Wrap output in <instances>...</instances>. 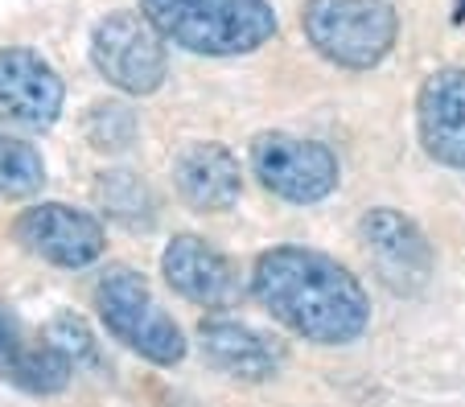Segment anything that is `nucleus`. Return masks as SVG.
<instances>
[{
  "label": "nucleus",
  "instance_id": "obj_1",
  "mask_svg": "<svg viewBox=\"0 0 465 407\" xmlns=\"http://www.w3.org/2000/svg\"><path fill=\"white\" fill-rule=\"evenodd\" d=\"M252 296L281 325L317 345H351L371 325V301L359 276L313 247L263 251L252 267Z\"/></svg>",
  "mask_w": 465,
  "mask_h": 407
},
{
  "label": "nucleus",
  "instance_id": "obj_2",
  "mask_svg": "<svg viewBox=\"0 0 465 407\" xmlns=\"http://www.w3.org/2000/svg\"><path fill=\"white\" fill-rule=\"evenodd\" d=\"M141 9L165 42L211 58L252 53L276 34L268 0H141Z\"/></svg>",
  "mask_w": 465,
  "mask_h": 407
},
{
  "label": "nucleus",
  "instance_id": "obj_3",
  "mask_svg": "<svg viewBox=\"0 0 465 407\" xmlns=\"http://www.w3.org/2000/svg\"><path fill=\"white\" fill-rule=\"evenodd\" d=\"M301 29L322 58L346 71H371L391 53L400 17L391 0H305Z\"/></svg>",
  "mask_w": 465,
  "mask_h": 407
},
{
  "label": "nucleus",
  "instance_id": "obj_4",
  "mask_svg": "<svg viewBox=\"0 0 465 407\" xmlns=\"http://www.w3.org/2000/svg\"><path fill=\"white\" fill-rule=\"evenodd\" d=\"M95 309L107 334L144 363L177 366L185 358V337L177 321L161 309L153 288L132 267H107L104 280L95 284Z\"/></svg>",
  "mask_w": 465,
  "mask_h": 407
},
{
  "label": "nucleus",
  "instance_id": "obj_5",
  "mask_svg": "<svg viewBox=\"0 0 465 407\" xmlns=\"http://www.w3.org/2000/svg\"><path fill=\"white\" fill-rule=\"evenodd\" d=\"M91 63L124 95H153L169 74L165 37L144 13H107L91 34Z\"/></svg>",
  "mask_w": 465,
  "mask_h": 407
},
{
  "label": "nucleus",
  "instance_id": "obj_6",
  "mask_svg": "<svg viewBox=\"0 0 465 407\" xmlns=\"http://www.w3.org/2000/svg\"><path fill=\"white\" fill-rule=\"evenodd\" d=\"M252 173L276 198L313 206L338 189V157L322 141L292 132H263L252 141Z\"/></svg>",
  "mask_w": 465,
  "mask_h": 407
},
{
  "label": "nucleus",
  "instance_id": "obj_7",
  "mask_svg": "<svg viewBox=\"0 0 465 407\" xmlns=\"http://www.w3.org/2000/svg\"><path fill=\"white\" fill-rule=\"evenodd\" d=\"M13 239L29 256L54 267H87L104 256V227L95 214L74 210L66 202H42L13 222Z\"/></svg>",
  "mask_w": 465,
  "mask_h": 407
},
{
  "label": "nucleus",
  "instance_id": "obj_8",
  "mask_svg": "<svg viewBox=\"0 0 465 407\" xmlns=\"http://www.w3.org/2000/svg\"><path fill=\"white\" fill-rule=\"evenodd\" d=\"M74 363L50 337H34L21 317L0 301V379L25 395H58L71 387Z\"/></svg>",
  "mask_w": 465,
  "mask_h": 407
},
{
  "label": "nucleus",
  "instance_id": "obj_9",
  "mask_svg": "<svg viewBox=\"0 0 465 407\" xmlns=\"http://www.w3.org/2000/svg\"><path fill=\"white\" fill-rule=\"evenodd\" d=\"M58 71L34 50H0V120L17 128H50L62 111Z\"/></svg>",
  "mask_w": 465,
  "mask_h": 407
},
{
  "label": "nucleus",
  "instance_id": "obj_10",
  "mask_svg": "<svg viewBox=\"0 0 465 407\" xmlns=\"http://www.w3.org/2000/svg\"><path fill=\"white\" fill-rule=\"evenodd\" d=\"M161 272L177 296L203 305V309H227L239 301V276L231 259L198 235H177L161 256Z\"/></svg>",
  "mask_w": 465,
  "mask_h": 407
},
{
  "label": "nucleus",
  "instance_id": "obj_11",
  "mask_svg": "<svg viewBox=\"0 0 465 407\" xmlns=\"http://www.w3.org/2000/svg\"><path fill=\"white\" fill-rule=\"evenodd\" d=\"M416 124L420 144L437 165L465 169V71L445 66L429 74L416 95Z\"/></svg>",
  "mask_w": 465,
  "mask_h": 407
},
{
  "label": "nucleus",
  "instance_id": "obj_12",
  "mask_svg": "<svg viewBox=\"0 0 465 407\" xmlns=\"http://www.w3.org/2000/svg\"><path fill=\"white\" fill-rule=\"evenodd\" d=\"M173 186L185 206L203 214L231 210L243 194V178H239V160L231 149L214 141H193L177 152L173 160Z\"/></svg>",
  "mask_w": 465,
  "mask_h": 407
},
{
  "label": "nucleus",
  "instance_id": "obj_13",
  "mask_svg": "<svg viewBox=\"0 0 465 407\" xmlns=\"http://www.w3.org/2000/svg\"><path fill=\"white\" fill-rule=\"evenodd\" d=\"M198 345H203V358L214 371L231 374V379H268V374L281 371L284 354L281 345H272L263 334H255L252 325L231 317H206L198 325Z\"/></svg>",
  "mask_w": 465,
  "mask_h": 407
},
{
  "label": "nucleus",
  "instance_id": "obj_14",
  "mask_svg": "<svg viewBox=\"0 0 465 407\" xmlns=\"http://www.w3.org/2000/svg\"><path fill=\"white\" fill-rule=\"evenodd\" d=\"M362 239L367 251L379 259V267L387 272V280L395 284H420L432 272V247L420 235L412 218H404L391 206H379L362 218Z\"/></svg>",
  "mask_w": 465,
  "mask_h": 407
},
{
  "label": "nucleus",
  "instance_id": "obj_15",
  "mask_svg": "<svg viewBox=\"0 0 465 407\" xmlns=\"http://www.w3.org/2000/svg\"><path fill=\"white\" fill-rule=\"evenodd\" d=\"M95 202H99V210H104L107 218L124 222V227H149L153 210H157V202H153V189L144 186L136 173H128V169L99 173Z\"/></svg>",
  "mask_w": 465,
  "mask_h": 407
},
{
  "label": "nucleus",
  "instance_id": "obj_16",
  "mask_svg": "<svg viewBox=\"0 0 465 407\" xmlns=\"http://www.w3.org/2000/svg\"><path fill=\"white\" fill-rule=\"evenodd\" d=\"M45 181V160L34 144L0 132V198H29Z\"/></svg>",
  "mask_w": 465,
  "mask_h": 407
},
{
  "label": "nucleus",
  "instance_id": "obj_17",
  "mask_svg": "<svg viewBox=\"0 0 465 407\" xmlns=\"http://www.w3.org/2000/svg\"><path fill=\"white\" fill-rule=\"evenodd\" d=\"M87 141L104 152L128 149L136 141V115L128 103H95L87 115Z\"/></svg>",
  "mask_w": 465,
  "mask_h": 407
},
{
  "label": "nucleus",
  "instance_id": "obj_18",
  "mask_svg": "<svg viewBox=\"0 0 465 407\" xmlns=\"http://www.w3.org/2000/svg\"><path fill=\"white\" fill-rule=\"evenodd\" d=\"M45 337L58 345L62 354L71 358L74 371H79V366H99L95 337H91V329L83 325V317H74V313H62V317H54L50 325H45Z\"/></svg>",
  "mask_w": 465,
  "mask_h": 407
}]
</instances>
